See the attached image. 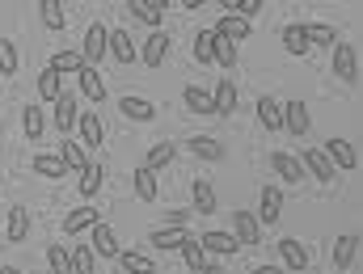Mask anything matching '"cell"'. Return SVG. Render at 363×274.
Wrapping results in <instances>:
<instances>
[{
    "label": "cell",
    "mask_w": 363,
    "mask_h": 274,
    "mask_svg": "<svg viewBox=\"0 0 363 274\" xmlns=\"http://www.w3.org/2000/svg\"><path fill=\"white\" fill-rule=\"evenodd\" d=\"M199 245H203V253L207 258H233L241 245H237V236L233 232H224V228H211V232H203L199 236Z\"/></svg>",
    "instance_id": "cell-1"
},
{
    "label": "cell",
    "mask_w": 363,
    "mask_h": 274,
    "mask_svg": "<svg viewBox=\"0 0 363 274\" xmlns=\"http://www.w3.org/2000/svg\"><path fill=\"white\" fill-rule=\"evenodd\" d=\"M300 165H304V178H317L321 185H330L334 178H338V169L330 165V156H325L321 148H308V152L300 156Z\"/></svg>",
    "instance_id": "cell-2"
},
{
    "label": "cell",
    "mask_w": 363,
    "mask_h": 274,
    "mask_svg": "<svg viewBox=\"0 0 363 274\" xmlns=\"http://www.w3.org/2000/svg\"><path fill=\"white\" fill-rule=\"evenodd\" d=\"M334 72H338V81H347V85L359 81V55H355L351 42H338V47H334Z\"/></svg>",
    "instance_id": "cell-3"
},
{
    "label": "cell",
    "mask_w": 363,
    "mask_h": 274,
    "mask_svg": "<svg viewBox=\"0 0 363 274\" xmlns=\"http://www.w3.org/2000/svg\"><path fill=\"white\" fill-rule=\"evenodd\" d=\"M118 110H123V118H131V122H152V118H157V105H152L148 97H140V93H123V97H118Z\"/></svg>",
    "instance_id": "cell-4"
},
{
    "label": "cell",
    "mask_w": 363,
    "mask_h": 274,
    "mask_svg": "<svg viewBox=\"0 0 363 274\" xmlns=\"http://www.w3.org/2000/svg\"><path fill=\"white\" fill-rule=\"evenodd\" d=\"M283 127H287L296 139H304V135H308V127H313L308 105H304V101H296V97H291V101H283Z\"/></svg>",
    "instance_id": "cell-5"
},
{
    "label": "cell",
    "mask_w": 363,
    "mask_h": 274,
    "mask_svg": "<svg viewBox=\"0 0 363 274\" xmlns=\"http://www.w3.org/2000/svg\"><path fill=\"white\" fill-rule=\"evenodd\" d=\"M325 156H330V165L334 169H342V173H351L355 165H359V156H355V144L351 139H325V148H321Z\"/></svg>",
    "instance_id": "cell-6"
},
{
    "label": "cell",
    "mask_w": 363,
    "mask_h": 274,
    "mask_svg": "<svg viewBox=\"0 0 363 274\" xmlns=\"http://www.w3.org/2000/svg\"><path fill=\"white\" fill-rule=\"evenodd\" d=\"M233 236H237V245H258L262 241V224L254 219V211H233Z\"/></svg>",
    "instance_id": "cell-7"
},
{
    "label": "cell",
    "mask_w": 363,
    "mask_h": 274,
    "mask_svg": "<svg viewBox=\"0 0 363 274\" xmlns=\"http://www.w3.org/2000/svg\"><path fill=\"white\" fill-rule=\"evenodd\" d=\"M77 131H81L77 144H89V148H101V144H106V127H101V118H97L93 110H81V114H77Z\"/></svg>",
    "instance_id": "cell-8"
},
{
    "label": "cell",
    "mask_w": 363,
    "mask_h": 274,
    "mask_svg": "<svg viewBox=\"0 0 363 274\" xmlns=\"http://www.w3.org/2000/svg\"><path fill=\"white\" fill-rule=\"evenodd\" d=\"M258 224H279V215H283V190L279 185H262V194H258Z\"/></svg>",
    "instance_id": "cell-9"
},
{
    "label": "cell",
    "mask_w": 363,
    "mask_h": 274,
    "mask_svg": "<svg viewBox=\"0 0 363 274\" xmlns=\"http://www.w3.org/2000/svg\"><path fill=\"white\" fill-rule=\"evenodd\" d=\"M89 241H93L89 249L97 253V258H118V253H123V249H118V236H114V228H110V224H93Z\"/></svg>",
    "instance_id": "cell-10"
},
{
    "label": "cell",
    "mask_w": 363,
    "mask_h": 274,
    "mask_svg": "<svg viewBox=\"0 0 363 274\" xmlns=\"http://www.w3.org/2000/svg\"><path fill=\"white\" fill-rule=\"evenodd\" d=\"M106 38H110V30H106L101 21H89V30H85V51H81V59H85L89 68L106 55Z\"/></svg>",
    "instance_id": "cell-11"
},
{
    "label": "cell",
    "mask_w": 363,
    "mask_h": 274,
    "mask_svg": "<svg viewBox=\"0 0 363 274\" xmlns=\"http://www.w3.org/2000/svg\"><path fill=\"white\" fill-rule=\"evenodd\" d=\"M271 169L279 173V182H287V185H300V182H304V165H300V156L271 152Z\"/></svg>",
    "instance_id": "cell-12"
},
{
    "label": "cell",
    "mask_w": 363,
    "mask_h": 274,
    "mask_svg": "<svg viewBox=\"0 0 363 274\" xmlns=\"http://www.w3.org/2000/svg\"><path fill=\"white\" fill-rule=\"evenodd\" d=\"M258 122H262V131H283V101L274 93L258 97Z\"/></svg>",
    "instance_id": "cell-13"
},
{
    "label": "cell",
    "mask_w": 363,
    "mask_h": 274,
    "mask_svg": "<svg viewBox=\"0 0 363 274\" xmlns=\"http://www.w3.org/2000/svg\"><path fill=\"white\" fill-rule=\"evenodd\" d=\"M169 55V34L165 30H152L148 38H144V51H140V59L148 64V68H161V59Z\"/></svg>",
    "instance_id": "cell-14"
},
{
    "label": "cell",
    "mask_w": 363,
    "mask_h": 274,
    "mask_svg": "<svg viewBox=\"0 0 363 274\" xmlns=\"http://www.w3.org/2000/svg\"><path fill=\"white\" fill-rule=\"evenodd\" d=\"M190 202H194V211L199 215H211V211H220V202H216V190L207 178H194L190 182Z\"/></svg>",
    "instance_id": "cell-15"
},
{
    "label": "cell",
    "mask_w": 363,
    "mask_h": 274,
    "mask_svg": "<svg viewBox=\"0 0 363 274\" xmlns=\"http://www.w3.org/2000/svg\"><path fill=\"white\" fill-rule=\"evenodd\" d=\"M279 262H283L287 270H308V249H304L300 241L283 236V241H279Z\"/></svg>",
    "instance_id": "cell-16"
},
{
    "label": "cell",
    "mask_w": 363,
    "mask_h": 274,
    "mask_svg": "<svg viewBox=\"0 0 363 274\" xmlns=\"http://www.w3.org/2000/svg\"><path fill=\"white\" fill-rule=\"evenodd\" d=\"M355 253H359V236L355 232H342L338 241H334V270H351V262H355Z\"/></svg>",
    "instance_id": "cell-17"
},
{
    "label": "cell",
    "mask_w": 363,
    "mask_h": 274,
    "mask_svg": "<svg viewBox=\"0 0 363 274\" xmlns=\"http://www.w3.org/2000/svg\"><path fill=\"white\" fill-rule=\"evenodd\" d=\"M106 51H110L118 64H131V59H135V42H131V34H127V30H110Z\"/></svg>",
    "instance_id": "cell-18"
},
{
    "label": "cell",
    "mask_w": 363,
    "mask_h": 274,
    "mask_svg": "<svg viewBox=\"0 0 363 274\" xmlns=\"http://www.w3.org/2000/svg\"><path fill=\"white\" fill-rule=\"evenodd\" d=\"M211 34H220V38L237 42V38H250V21H241V17H233V13H220V21H216V30H211Z\"/></svg>",
    "instance_id": "cell-19"
},
{
    "label": "cell",
    "mask_w": 363,
    "mask_h": 274,
    "mask_svg": "<svg viewBox=\"0 0 363 274\" xmlns=\"http://www.w3.org/2000/svg\"><path fill=\"white\" fill-rule=\"evenodd\" d=\"M77 114H81V105H77V97H68V93H60V101H55V127L68 135L72 127H77Z\"/></svg>",
    "instance_id": "cell-20"
},
{
    "label": "cell",
    "mask_w": 363,
    "mask_h": 274,
    "mask_svg": "<svg viewBox=\"0 0 363 274\" xmlns=\"http://www.w3.org/2000/svg\"><path fill=\"white\" fill-rule=\"evenodd\" d=\"M182 101H186V110H190V114H216V101H211V93L199 89V85H186Z\"/></svg>",
    "instance_id": "cell-21"
},
{
    "label": "cell",
    "mask_w": 363,
    "mask_h": 274,
    "mask_svg": "<svg viewBox=\"0 0 363 274\" xmlns=\"http://www.w3.org/2000/svg\"><path fill=\"white\" fill-rule=\"evenodd\" d=\"M93 224H101V211H97V207H77V211L64 219V232L72 236V232H85V228H93Z\"/></svg>",
    "instance_id": "cell-22"
},
{
    "label": "cell",
    "mask_w": 363,
    "mask_h": 274,
    "mask_svg": "<svg viewBox=\"0 0 363 274\" xmlns=\"http://www.w3.org/2000/svg\"><path fill=\"white\" fill-rule=\"evenodd\" d=\"M131 13L144 21V25H152V30H161V17H165V4L161 0H131Z\"/></svg>",
    "instance_id": "cell-23"
},
{
    "label": "cell",
    "mask_w": 363,
    "mask_h": 274,
    "mask_svg": "<svg viewBox=\"0 0 363 274\" xmlns=\"http://www.w3.org/2000/svg\"><path fill=\"white\" fill-rule=\"evenodd\" d=\"M60 161H64V169H77V173L89 169V156H85V148H81L77 139H64V144H60Z\"/></svg>",
    "instance_id": "cell-24"
},
{
    "label": "cell",
    "mask_w": 363,
    "mask_h": 274,
    "mask_svg": "<svg viewBox=\"0 0 363 274\" xmlns=\"http://www.w3.org/2000/svg\"><path fill=\"white\" fill-rule=\"evenodd\" d=\"M211 101H216V114H233L237 110V81H220L216 85V93H211Z\"/></svg>",
    "instance_id": "cell-25"
},
{
    "label": "cell",
    "mask_w": 363,
    "mask_h": 274,
    "mask_svg": "<svg viewBox=\"0 0 363 274\" xmlns=\"http://www.w3.org/2000/svg\"><path fill=\"white\" fill-rule=\"evenodd\" d=\"M190 152L203 156V161H224V144L211 139V135H190Z\"/></svg>",
    "instance_id": "cell-26"
},
{
    "label": "cell",
    "mask_w": 363,
    "mask_h": 274,
    "mask_svg": "<svg viewBox=\"0 0 363 274\" xmlns=\"http://www.w3.org/2000/svg\"><path fill=\"white\" fill-rule=\"evenodd\" d=\"M77 76H81V93H85V97H89L93 105H97V101L106 97V81L97 76V68H89V64H85V68H81Z\"/></svg>",
    "instance_id": "cell-27"
},
{
    "label": "cell",
    "mask_w": 363,
    "mask_h": 274,
    "mask_svg": "<svg viewBox=\"0 0 363 274\" xmlns=\"http://www.w3.org/2000/svg\"><path fill=\"white\" fill-rule=\"evenodd\" d=\"M211 64H220L224 72H228V68H237V42H228V38H220V34H216V42H211Z\"/></svg>",
    "instance_id": "cell-28"
},
{
    "label": "cell",
    "mask_w": 363,
    "mask_h": 274,
    "mask_svg": "<svg viewBox=\"0 0 363 274\" xmlns=\"http://www.w3.org/2000/svg\"><path fill=\"white\" fill-rule=\"evenodd\" d=\"M169 161H174V144H169V139H157V144L148 148V156H144V169L157 173V169H165Z\"/></svg>",
    "instance_id": "cell-29"
},
{
    "label": "cell",
    "mask_w": 363,
    "mask_h": 274,
    "mask_svg": "<svg viewBox=\"0 0 363 274\" xmlns=\"http://www.w3.org/2000/svg\"><path fill=\"white\" fill-rule=\"evenodd\" d=\"M34 173H38V178H51V182H60L68 169H64V161H60V156H51V152H38V156H34Z\"/></svg>",
    "instance_id": "cell-30"
},
{
    "label": "cell",
    "mask_w": 363,
    "mask_h": 274,
    "mask_svg": "<svg viewBox=\"0 0 363 274\" xmlns=\"http://www.w3.org/2000/svg\"><path fill=\"white\" fill-rule=\"evenodd\" d=\"M26 232H30V211H26V207H9V241L21 245Z\"/></svg>",
    "instance_id": "cell-31"
},
{
    "label": "cell",
    "mask_w": 363,
    "mask_h": 274,
    "mask_svg": "<svg viewBox=\"0 0 363 274\" xmlns=\"http://www.w3.org/2000/svg\"><path fill=\"white\" fill-rule=\"evenodd\" d=\"M182 262L190 266V274H199L203 266H207V253H203L199 236H186V241H182Z\"/></svg>",
    "instance_id": "cell-32"
},
{
    "label": "cell",
    "mask_w": 363,
    "mask_h": 274,
    "mask_svg": "<svg viewBox=\"0 0 363 274\" xmlns=\"http://www.w3.org/2000/svg\"><path fill=\"white\" fill-rule=\"evenodd\" d=\"M279 38H283V51H287V55H304V51H308L304 25H283V34H279Z\"/></svg>",
    "instance_id": "cell-33"
},
{
    "label": "cell",
    "mask_w": 363,
    "mask_h": 274,
    "mask_svg": "<svg viewBox=\"0 0 363 274\" xmlns=\"http://www.w3.org/2000/svg\"><path fill=\"white\" fill-rule=\"evenodd\" d=\"M21 127H26V139H43V131H47L43 110H38V105H26V110H21Z\"/></svg>",
    "instance_id": "cell-34"
},
{
    "label": "cell",
    "mask_w": 363,
    "mask_h": 274,
    "mask_svg": "<svg viewBox=\"0 0 363 274\" xmlns=\"http://www.w3.org/2000/svg\"><path fill=\"white\" fill-rule=\"evenodd\" d=\"M186 236H190L186 228H157V232H152V245L169 253V249H182V241H186Z\"/></svg>",
    "instance_id": "cell-35"
},
{
    "label": "cell",
    "mask_w": 363,
    "mask_h": 274,
    "mask_svg": "<svg viewBox=\"0 0 363 274\" xmlns=\"http://www.w3.org/2000/svg\"><path fill=\"white\" fill-rule=\"evenodd\" d=\"M47 266H51V274H72V249H64L60 241L47 249Z\"/></svg>",
    "instance_id": "cell-36"
},
{
    "label": "cell",
    "mask_w": 363,
    "mask_h": 274,
    "mask_svg": "<svg viewBox=\"0 0 363 274\" xmlns=\"http://www.w3.org/2000/svg\"><path fill=\"white\" fill-rule=\"evenodd\" d=\"M308 47H338V30L334 25H304Z\"/></svg>",
    "instance_id": "cell-37"
},
{
    "label": "cell",
    "mask_w": 363,
    "mask_h": 274,
    "mask_svg": "<svg viewBox=\"0 0 363 274\" xmlns=\"http://www.w3.org/2000/svg\"><path fill=\"white\" fill-rule=\"evenodd\" d=\"M135 194H140L144 202H157V173H152V169H144V165L135 169Z\"/></svg>",
    "instance_id": "cell-38"
},
{
    "label": "cell",
    "mask_w": 363,
    "mask_h": 274,
    "mask_svg": "<svg viewBox=\"0 0 363 274\" xmlns=\"http://www.w3.org/2000/svg\"><path fill=\"white\" fill-rule=\"evenodd\" d=\"M38 17H43V25H47V30H64V21H68V17H64V8H60L55 0H38Z\"/></svg>",
    "instance_id": "cell-39"
},
{
    "label": "cell",
    "mask_w": 363,
    "mask_h": 274,
    "mask_svg": "<svg viewBox=\"0 0 363 274\" xmlns=\"http://www.w3.org/2000/svg\"><path fill=\"white\" fill-rule=\"evenodd\" d=\"M60 72H51V68H43V72H38V97H43V101H60Z\"/></svg>",
    "instance_id": "cell-40"
},
{
    "label": "cell",
    "mask_w": 363,
    "mask_h": 274,
    "mask_svg": "<svg viewBox=\"0 0 363 274\" xmlns=\"http://www.w3.org/2000/svg\"><path fill=\"white\" fill-rule=\"evenodd\" d=\"M118 266H123L127 274H157V266H152L144 253H131V249H127V253H118Z\"/></svg>",
    "instance_id": "cell-41"
},
{
    "label": "cell",
    "mask_w": 363,
    "mask_h": 274,
    "mask_svg": "<svg viewBox=\"0 0 363 274\" xmlns=\"http://www.w3.org/2000/svg\"><path fill=\"white\" fill-rule=\"evenodd\" d=\"M47 68H51V72H81V68H85V59H81V51H60Z\"/></svg>",
    "instance_id": "cell-42"
},
{
    "label": "cell",
    "mask_w": 363,
    "mask_h": 274,
    "mask_svg": "<svg viewBox=\"0 0 363 274\" xmlns=\"http://www.w3.org/2000/svg\"><path fill=\"white\" fill-rule=\"evenodd\" d=\"M93 266H97V253L89 245H77L72 249V274H93Z\"/></svg>",
    "instance_id": "cell-43"
},
{
    "label": "cell",
    "mask_w": 363,
    "mask_h": 274,
    "mask_svg": "<svg viewBox=\"0 0 363 274\" xmlns=\"http://www.w3.org/2000/svg\"><path fill=\"white\" fill-rule=\"evenodd\" d=\"M0 72L17 76V47H13V38H0Z\"/></svg>",
    "instance_id": "cell-44"
},
{
    "label": "cell",
    "mask_w": 363,
    "mask_h": 274,
    "mask_svg": "<svg viewBox=\"0 0 363 274\" xmlns=\"http://www.w3.org/2000/svg\"><path fill=\"white\" fill-rule=\"evenodd\" d=\"M211 42H216L211 30H199V34H194V59H199V64H211Z\"/></svg>",
    "instance_id": "cell-45"
},
{
    "label": "cell",
    "mask_w": 363,
    "mask_h": 274,
    "mask_svg": "<svg viewBox=\"0 0 363 274\" xmlns=\"http://www.w3.org/2000/svg\"><path fill=\"white\" fill-rule=\"evenodd\" d=\"M101 173H106L101 165H89V169L81 173V194H85V198H93V194L101 190Z\"/></svg>",
    "instance_id": "cell-46"
},
{
    "label": "cell",
    "mask_w": 363,
    "mask_h": 274,
    "mask_svg": "<svg viewBox=\"0 0 363 274\" xmlns=\"http://www.w3.org/2000/svg\"><path fill=\"white\" fill-rule=\"evenodd\" d=\"M250 274H283V266H254Z\"/></svg>",
    "instance_id": "cell-47"
},
{
    "label": "cell",
    "mask_w": 363,
    "mask_h": 274,
    "mask_svg": "<svg viewBox=\"0 0 363 274\" xmlns=\"http://www.w3.org/2000/svg\"><path fill=\"white\" fill-rule=\"evenodd\" d=\"M199 274H224V266H220V262H207V266H203Z\"/></svg>",
    "instance_id": "cell-48"
},
{
    "label": "cell",
    "mask_w": 363,
    "mask_h": 274,
    "mask_svg": "<svg viewBox=\"0 0 363 274\" xmlns=\"http://www.w3.org/2000/svg\"><path fill=\"white\" fill-rule=\"evenodd\" d=\"M0 274H21L17 266H0Z\"/></svg>",
    "instance_id": "cell-49"
},
{
    "label": "cell",
    "mask_w": 363,
    "mask_h": 274,
    "mask_svg": "<svg viewBox=\"0 0 363 274\" xmlns=\"http://www.w3.org/2000/svg\"><path fill=\"white\" fill-rule=\"evenodd\" d=\"M0 110H4V105H0Z\"/></svg>",
    "instance_id": "cell-50"
}]
</instances>
